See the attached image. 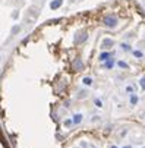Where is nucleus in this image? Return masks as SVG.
Wrapping results in <instances>:
<instances>
[{
    "instance_id": "1",
    "label": "nucleus",
    "mask_w": 145,
    "mask_h": 148,
    "mask_svg": "<svg viewBox=\"0 0 145 148\" xmlns=\"http://www.w3.org/2000/svg\"><path fill=\"white\" fill-rule=\"evenodd\" d=\"M62 5H63V0H53V2L50 3V9H51V10H56V9H59Z\"/></svg>"
},
{
    "instance_id": "3",
    "label": "nucleus",
    "mask_w": 145,
    "mask_h": 148,
    "mask_svg": "<svg viewBox=\"0 0 145 148\" xmlns=\"http://www.w3.org/2000/svg\"><path fill=\"white\" fill-rule=\"evenodd\" d=\"M18 16H19V13H18V10H15L13 15H12V18H13V19H18Z\"/></svg>"
},
{
    "instance_id": "2",
    "label": "nucleus",
    "mask_w": 145,
    "mask_h": 148,
    "mask_svg": "<svg viewBox=\"0 0 145 148\" xmlns=\"http://www.w3.org/2000/svg\"><path fill=\"white\" fill-rule=\"evenodd\" d=\"M19 31H21V27H19V25H15V27L12 28V31H10V32H12V35H15V34H18Z\"/></svg>"
},
{
    "instance_id": "4",
    "label": "nucleus",
    "mask_w": 145,
    "mask_h": 148,
    "mask_svg": "<svg viewBox=\"0 0 145 148\" xmlns=\"http://www.w3.org/2000/svg\"><path fill=\"white\" fill-rule=\"evenodd\" d=\"M15 2H21V0H15Z\"/></svg>"
}]
</instances>
